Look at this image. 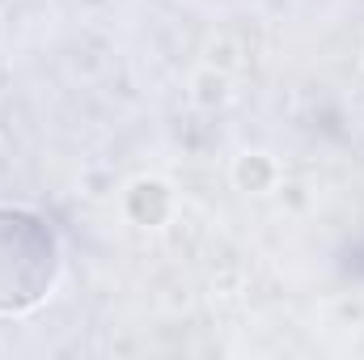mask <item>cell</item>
Segmentation results:
<instances>
[{"label":"cell","instance_id":"6da1fadb","mask_svg":"<svg viewBox=\"0 0 364 360\" xmlns=\"http://www.w3.org/2000/svg\"><path fill=\"white\" fill-rule=\"evenodd\" d=\"M55 275V242L43 221L0 212V309L34 305Z\"/></svg>","mask_w":364,"mask_h":360}]
</instances>
